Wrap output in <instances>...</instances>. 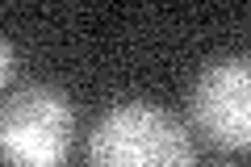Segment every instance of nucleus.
Instances as JSON below:
<instances>
[{
    "mask_svg": "<svg viewBox=\"0 0 251 167\" xmlns=\"http://www.w3.org/2000/svg\"><path fill=\"white\" fill-rule=\"evenodd\" d=\"M193 125L218 146H247L251 142V63L247 54H226L209 63L188 96Z\"/></svg>",
    "mask_w": 251,
    "mask_h": 167,
    "instance_id": "7ed1b4c3",
    "label": "nucleus"
},
{
    "mask_svg": "<svg viewBox=\"0 0 251 167\" xmlns=\"http://www.w3.org/2000/svg\"><path fill=\"white\" fill-rule=\"evenodd\" d=\"M193 134L159 105L130 100L92 125L88 163L92 167H193Z\"/></svg>",
    "mask_w": 251,
    "mask_h": 167,
    "instance_id": "f257e3e1",
    "label": "nucleus"
},
{
    "mask_svg": "<svg viewBox=\"0 0 251 167\" xmlns=\"http://www.w3.org/2000/svg\"><path fill=\"white\" fill-rule=\"evenodd\" d=\"M13 67H17V54H13V42L0 38V88L13 79Z\"/></svg>",
    "mask_w": 251,
    "mask_h": 167,
    "instance_id": "20e7f679",
    "label": "nucleus"
},
{
    "mask_svg": "<svg viewBox=\"0 0 251 167\" xmlns=\"http://www.w3.org/2000/svg\"><path fill=\"white\" fill-rule=\"evenodd\" d=\"M75 134V109L50 84L17 88L0 105V159L4 167H63Z\"/></svg>",
    "mask_w": 251,
    "mask_h": 167,
    "instance_id": "f03ea898",
    "label": "nucleus"
},
{
    "mask_svg": "<svg viewBox=\"0 0 251 167\" xmlns=\"http://www.w3.org/2000/svg\"><path fill=\"white\" fill-rule=\"evenodd\" d=\"M209 167H230V163H209Z\"/></svg>",
    "mask_w": 251,
    "mask_h": 167,
    "instance_id": "39448f33",
    "label": "nucleus"
}]
</instances>
